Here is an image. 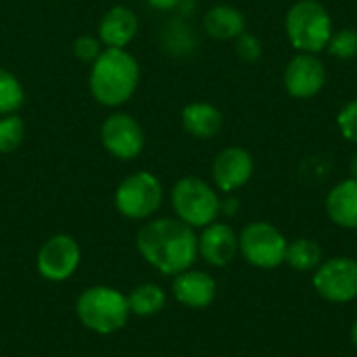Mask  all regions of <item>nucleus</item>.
<instances>
[{
  "label": "nucleus",
  "instance_id": "nucleus-31",
  "mask_svg": "<svg viewBox=\"0 0 357 357\" xmlns=\"http://www.w3.org/2000/svg\"><path fill=\"white\" fill-rule=\"evenodd\" d=\"M351 343H354V347L357 349V318L354 320V324H351Z\"/></svg>",
  "mask_w": 357,
  "mask_h": 357
},
{
  "label": "nucleus",
  "instance_id": "nucleus-3",
  "mask_svg": "<svg viewBox=\"0 0 357 357\" xmlns=\"http://www.w3.org/2000/svg\"><path fill=\"white\" fill-rule=\"evenodd\" d=\"M284 31L295 50L318 54L326 50L335 29L331 13L320 0H297L287 10Z\"/></svg>",
  "mask_w": 357,
  "mask_h": 357
},
{
  "label": "nucleus",
  "instance_id": "nucleus-5",
  "mask_svg": "<svg viewBox=\"0 0 357 357\" xmlns=\"http://www.w3.org/2000/svg\"><path fill=\"white\" fill-rule=\"evenodd\" d=\"M220 197L211 184L201 178L186 176L172 188V207L184 224L190 228H205L220 215Z\"/></svg>",
  "mask_w": 357,
  "mask_h": 357
},
{
  "label": "nucleus",
  "instance_id": "nucleus-27",
  "mask_svg": "<svg viewBox=\"0 0 357 357\" xmlns=\"http://www.w3.org/2000/svg\"><path fill=\"white\" fill-rule=\"evenodd\" d=\"M100 44H102V42H100L96 36H79V38H75V42H73V54H75L79 61H84V63H94L96 56L102 52Z\"/></svg>",
  "mask_w": 357,
  "mask_h": 357
},
{
  "label": "nucleus",
  "instance_id": "nucleus-23",
  "mask_svg": "<svg viewBox=\"0 0 357 357\" xmlns=\"http://www.w3.org/2000/svg\"><path fill=\"white\" fill-rule=\"evenodd\" d=\"M328 54H333L335 59H356L357 56V29L354 27H343L339 31H333L328 46H326Z\"/></svg>",
  "mask_w": 357,
  "mask_h": 357
},
{
  "label": "nucleus",
  "instance_id": "nucleus-9",
  "mask_svg": "<svg viewBox=\"0 0 357 357\" xmlns=\"http://www.w3.org/2000/svg\"><path fill=\"white\" fill-rule=\"evenodd\" d=\"M284 90L299 100L318 96L326 86V67L318 54L297 52L284 67Z\"/></svg>",
  "mask_w": 357,
  "mask_h": 357
},
{
  "label": "nucleus",
  "instance_id": "nucleus-21",
  "mask_svg": "<svg viewBox=\"0 0 357 357\" xmlns=\"http://www.w3.org/2000/svg\"><path fill=\"white\" fill-rule=\"evenodd\" d=\"M25 92L17 75L0 67V117L15 113L23 105Z\"/></svg>",
  "mask_w": 357,
  "mask_h": 357
},
{
  "label": "nucleus",
  "instance_id": "nucleus-14",
  "mask_svg": "<svg viewBox=\"0 0 357 357\" xmlns=\"http://www.w3.org/2000/svg\"><path fill=\"white\" fill-rule=\"evenodd\" d=\"M172 291H174V297L178 299V303L192 307V310H203L213 303L218 284L207 272L188 268V270L176 274Z\"/></svg>",
  "mask_w": 357,
  "mask_h": 357
},
{
  "label": "nucleus",
  "instance_id": "nucleus-10",
  "mask_svg": "<svg viewBox=\"0 0 357 357\" xmlns=\"http://www.w3.org/2000/svg\"><path fill=\"white\" fill-rule=\"evenodd\" d=\"M100 142L109 155L130 161L136 159L144 149V132L140 123L128 113H113L100 128Z\"/></svg>",
  "mask_w": 357,
  "mask_h": 357
},
{
  "label": "nucleus",
  "instance_id": "nucleus-18",
  "mask_svg": "<svg viewBox=\"0 0 357 357\" xmlns=\"http://www.w3.org/2000/svg\"><path fill=\"white\" fill-rule=\"evenodd\" d=\"M203 27H205V31H207L209 38L228 42V40H236L245 31L247 21H245L243 10H238L236 6L215 4V6H211L205 13Z\"/></svg>",
  "mask_w": 357,
  "mask_h": 357
},
{
  "label": "nucleus",
  "instance_id": "nucleus-19",
  "mask_svg": "<svg viewBox=\"0 0 357 357\" xmlns=\"http://www.w3.org/2000/svg\"><path fill=\"white\" fill-rule=\"evenodd\" d=\"M324 261L322 247L314 238H295L287 247L284 264L295 272H314Z\"/></svg>",
  "mask_w": 357,
  "mask_h": 357
},
{
  "label": "nucleus",
  "instance_id": "nucleus-24",
  "mask_svg": "<svg viewBox=\"0 0 357 357\" xmlns=\"http://www.w3.org/2000/svg\"><path fill=\"white\" fill-rule=\"evenodd\" d=\"M163 38H165V46L169 48V52L184 54V52H190L195 48V36L186 23H180V21L169 23Z\"/></svg>",
  "mask_w": 357,
  "mask_h": 357
},
{
  "label": "nucleus",
  "instance_id": "nucleus-17",
  "mask_svg": "<svg viewBox=\"0 0 357 357\" xmlns=\"http://www.w3.org/2000/svg\"><path fill=\"white\" fill-rule=\"evenodd\" d=\"M182 126L190 136L209 140L220 134V130L224 126V115L215 105L197 100L182 109Z\"/></svg>",
  "mask_w": 357,
  "mask_h": 357
},
{
  "label": "nucleus",
  "instance_id": "nucleus-29",
  "mask_svg": "<svg viewBox=\"0 0 357 357\" xmlns=\"http://www.w3.org/2000/svg\"><path fill=\"white\" fill-rule=\"evenodd\" d=\"M236 207H238V201H236V199H226V201H222V205H220V213L224 211V213H228V215H234V213H236Z\"/></svg>",
  "mask_w": 357,
  "mask_h": 357
},
{
  "label": "nucleus",
  "instance_id": "nucleus-7",
  "mask_svg": "<svg viewBox=\"0 0 357 357\" xmlns=\"http://www.w3.org/2000/svg\"><path fill=\"white\" fill-rule=\"evenodd\" d=\"M163 201V186L151 172H136L128 176L115 190V207L130 220L151 218Z\"/></svg>",
  "mask_w": 357,
  "mask_h": 357
},
{
  "label": "nucleus",
  "instance_id": "nucleus-30",
  "mask_svg": "<svg viewBox=\"0 0 357 357\" xmlns=\"http://www.w3.org/2000/svg\"><path fill=\"white\" fill-rule=\"evenodd\" d=\"M349 174H351V178H356L357 180V151L354 153L351 161H349Z\"/></svg>",
  "mask_w": 357,
  "mask_h": 357
},
{
  "label": "nucleus",
  "instance_id": "nucleus-26",
  "mask_svg": "<svg viewBox=\"0 0 357 357\" xmlns=\"http://www.w3.org/2000/svg\"><path fill=\"white\" fill-rule=\"evenodd\" d=\"M234 50H236V56L245 63H255L259 56H261V42L257 36L249 33V31H243L236 40H234Z\"/></svg>",
  "mask_w": 357,
  "mask_h": 357
},
{
  "label": "nucleus",
  "instance_id": "nucleus-13",
  "mask_svg": "<svg viewBox=\"0 0 357 357\" xmlns=\"http://www.w3.org/2000/svg\"><path fill=\"white\" fill-rule=\"evenodd\" d=\"M238 253V234L224 222H213L199 236V255L213 268L228 266Z\"/></svg>",
  "mask_w": 357,
  "mask_h": 357
},
{
  "label": "nucleus",
  "instance_id": "nucleus-28",
  "mask_svg": "<svg viewBox=\"0 0 357 357\" xmlns=\"http://www.w3.org/2000/svg\"><path fill=\"white\" fill-rule=\"evenodd\" d=\"M146 2L157 10H172L180 4V0H146Z\"/></svg>",
  "mask_w": 357,
  "mask_h": 357
},
{
  "label": "nucleus",
  "instance_id": "nucleus-15",
  "mask_svg": "<svg viewBox=\"0 0 357 357\" xmlns=\"http://www.w3.org/2000/svg\"><path fill=\"white\" fill-rule=\"evenodd\" d=\"M138 33V17L128 6L109 8L98 23V40L107 48H126Z\"/></svg>",
  "mask_w": 357,
  "mask_h": 357
},
{
  "label": "nucleus",
  "instance_id": "nucleus-11",
  "mask_svg": "<svg viewBox=\"0 0 357 357\" xmlns=\"http://www.w3.org/2000/svg\"><path fill=\"white\" fill-rule=\"evenodd\" d=\"M79 266V245L67 234L48 238L38 253V272L50 282L67 280Z\"/></svg>",
  "mask_w": 357,
  "mask_h": 357
},
{
  "label": "nucleus",
  "instance_id": "nucleus-20",
  "mask_svg": "<svg viewBox=\"0 0 357 357\" xmlns=\"http://www.w3.org/2000/svg\"><path fill=\"white\" fill-rule=\"evenodd\" d=\"M130 314L136 316H155L165 307V291L157 284H140L128 297Z\"/></svg>",
  "mask_w": 357,
  "mask_h": 357
},
{
  "label": "nucleus",
  "instance_id": "nucleus-2",
  "mask_svg": "<svg viewBox=\"0 0 357 357\" xmlns=\"http://www.w3.org/2000/svg\"><path fill=\"white\" fill-rule=\"evenodd\" d=\"M140 67L126 48H102L90 69V92L105 107H119L138 88Z\"/></svg>",
  "mask_w": 357,
  "mask_h": 357
},
{
  "label": "nucleus",
  "instance_id": "nucleus-12",
  "mask_svg": "<svg viewBox=\"0 0 357 357\" xmlns=\"http://www.w3.org/2000/svg\"><path fill=\"white\" fill-rule=\"evenodd\" d=\"M255 172L253 155L243 146H226L220 151L211 165V178L218 190L230 195L249 184Z\"/></svg>",
  "mask_w": 357,
  "mask_h": 357
},
{
  "label": "nucleus",
  "instance_id": "nucleus-6",
  "mask_svg": "<svg viewBox=\"0 0 357 357\" xmlns=\"http://www.w3.org/2000/svg\"><path fill=\"white\" fill-rule=\"evenodd\" d=\"M289 241L270 222H251L238 234V253L259 270H274L284 264Z\"/></svg>",
  "mask_w": 357,
  "mask_h": 357
},
{
  "label": "nucleus",
  "instance_id": "nucleus-1",
  "mask_svg": "<svg viewBox=\"0 0 357 357\" xmlns=\"http://www.w3.org/2000/svg\"><path fill=\"white\" fill-rule=\"evenodd\" d=\"M136 245L153 268L169 276L192 268L199 257V236L195 228L178 218H161L144 224L138 230Z\"/></svg>",
  "mask_w": 357,
  "mask_h": 357
},
{
  "label": "nucleus",
  "instance_id": "nucleus-25",
  "mask_svg": "<svg viewBox=\"0 0 357 357\" xmlns=\"http://www.w3.org/2000/svg\"><path fill=\"white\" fill-rule=\"evenodd\" d=\"M337 126L347 142L357 144V98L343 105V109L337 115Z\"/></svg>",
  "mask_w": 357,
  "mask_h": 357
},
{
  "label": "nucleus",
  "instance_id": "nucleus-22",
  "mask_svg": "<svg viewBox=\"0 0 357 357\" xmlns=\"http://www.w3.org/2000/svg\"><path fill=\"white\" fill-rule=\"evenodd\" d=\"M25 138V123L15 113L0 117V153H13Z\"/></svg>",
  "mask_w": 357,
  "mask_h": 357
},
{
  "label": "nucleus",
  "instance_id": "nucleus-16",
  "mask_svg": "<svg viewBox=\"0 0 357 357\" xmlns=\"http://www.w3.org/2000/svg\"><path fill=\"white\" fill-rule=\"evenodd\" d=\"M326 215L328 220L343 228V230H357V180L347 178L331 188L326 195Z\"/></svg>",
  "mask_w": 357,
  "mask_h": 357
},
{
  "label": "nucleus",
  "instance_id": "nucleus-4",
  "mask_svg": "<svg viewBox=\"0 0 357 357\" xmlns=\"http://www.w3.org/2000/svg\"><path fill=\"white\" fill-rule=\"evenodd\" d=\"M79 322L98 335H111L126 326L130 318L128 299L109 287H92L84 291L75 303Z\"/></svg>",
  "mask_w": 357,
  "mask_h": 357
},
{
  "label": "nucleus",
  "instance_id": "nucleus-8",
  "mask_svg": "<svg viewBox=\"0 0 357 357\" xmlns=\"http://www.w3.org/2000/svg\"><path fill=\"white\" fill-rule=\"evenodd\" d=\"M316 293L331 303H351L357 299V259L337 255L324 259L312 276Z\"/></svg>",
  "mask_w": 357,
  "mask_h": 357
}]
</instances>
